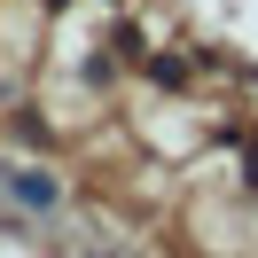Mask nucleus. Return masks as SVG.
<instances>
[{
    "mask_svg": "<svg viewBox=\"0 0 258 258\" xmlns=\"http://www.w3.org/2000/svg\"><path fill=\"white\" fill-rule=\"evenodd\" d=\"M0 196L24 204L32 219H55V211H63V180L39 172V164H0Z\"/></svg>",
    "mask_w": 258,
    "mask_h": 258,
    "instance_id": "f257e3e1",
    "label": "nucleus"
}]
</instances>
